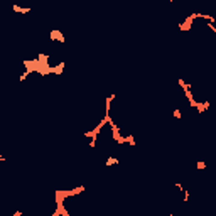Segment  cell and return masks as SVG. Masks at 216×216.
<instances>
[{
    "label": "cell",
    "instance_id": "6da1fadb",
    "mask_svg": "<svg viewBox=\"0 0 216 216\" xmlns=\"http://www.w3.org/2000/svg\"><path fill=\"white\" fill-rule=\"evenodd\" d=\"M49 39H51V41H56V42H59V44L66 42L64 34H63L61 31H57V29H52L51 32H49Z\"/></svg>",
    "mask_w": 216,
    "mask_h": 216
},
{
    "label": "cell",
    "instance_id": "7a4b0ae2",
    "mask_svg": "<svg viewBox=\"0 0 216 216\" xmlns=\"http://www.w3.org/2000/svg\"><path fill=\"white\" fill-rule=\"evenodd\" d=\"M12 10H14L15 14H29V12H31V7H20V5L14 4L12 5Z\"/></svg>",
    "mask_w": 216,
    "mask_h": 216
},
{
    "label": "cell",
    "instance_id": "3957f363",
    "mask_svg": "<svg viewBox=\"0 0 216 216\" xmlns=\"http://www.w3.org/2000/svg\"><path fill=\"white\" fill-rule=\"evenodd\" d=\"M118 162H120V160H118L117 157H113V155H110V157L107 159V162H105V165H107V167H110V165H117Z\"/></svg>",
    "mask_w": 216,
    "mask_h": 216
},
{
    "label": "cell",
    "instance_id": "277c9868",
    "mask_svg": "<svg viewBox=\"0 0 216 216\" xmlns=\"http://www.w3.org/2000/svg\"><path fill=\"white\" fill-rule=\"evenodd\" d=\"M172 115H174V118H179V120L182 118V113H181V110H179V108H176V110H174Z\"/></svg>",
    "mask_w": 216,
    "mask_h": 216
},
{
    "label": "cell",
    "instance_id": "5b68a950",
    "mask_svg": "<svg viewBox=\"0 0 216 216\" xmlns=\"http://www.w3.org/2000/svg\"><path fill=\"white\" fill-rule=\"evenodd\" d=\"M196 167H197V169H204V167H206V164H204V162H197Z\"/></svg>",
    "mask_w": 216,
    "mask_h": 216
},
{
    "label": "cell",
    "instance_id": "8992f818",
    "mask_svg": "<svg viewBox=\"0 0 216 216\" xmlns=\"http://www.w3.org/2000/svg\"><path fill=\"white\" fill-rule=\"evenodd\" d=\"M0 160H7V159H5V157H4L2 154H0Z\"/></svg>",
    "mask_w": 216,
    "mask_h": 216
}]
</instances>
